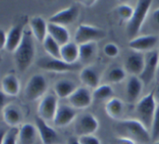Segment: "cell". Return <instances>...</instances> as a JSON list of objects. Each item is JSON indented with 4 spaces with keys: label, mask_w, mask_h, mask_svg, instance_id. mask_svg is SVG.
Wrapping results in <instances>:
<instances>
[{
    "label": "cell",
    "mask_w": 159,
    "mask_h": 144,
    "mask_svg": "<svg viewBox=\"0 0 159 144\" xmlns=\"http://www.w3.org/2000/svg\"><path fill=\"white\" fill-rule=\"evenodd\" d=\"M48 34L60 46L70 42L69 31L65 26L49 22L48 24Z\"/></svg>",
    "instance_id": "obj_20"
},
{
    "label": "cell",
    "mask_w": 159,
    "mask_h": 144,
    "mask_svg": "<svg viewBox=\"0 0 159 144\" xmlns=\"http://www.w3.org/2000/svg\"><path fill=\"white\" fill-rule=\"evenodd\" d=\"M23 31H24V29H23V25L18 24L12 26L7 32V39H6L4 50H6L8 52L13 53L21 42Z\"/></svg>",
    "instance_id": "obj_18"
},
{
    "label": "cell",
    "mask_w": 159,
    "mask_h": 144,
    "mask_svg": "<svg viewBox=\"0 0 159 144\" xmlns=\"http://www.w3.org/2000/svg\"><path fill=\"white\" fill-rule=\"evenodd\" d=\"M77 112L71 105L61 104L58 106L53 123L57 128H64L71 124L76 118Z\"/></svg>",
    "instance_id": "obj_15"
},
{
    "label": "cell",
    "mask_w": 159,
    "mask_h": 144,
    "mask_svg": "<svg viewBox=\"0 0 159 144\" xmlns=\"http://www.w3.org/2000/svg\"><path fill=\"white\" fill-rule=\"evenodd\" d=\"M127 73L122 67H114L108 73V79L113 84H119L123 82L127 76Z\"/></svg>",
    "instance_id": "obj_31"
},
{
    "label": "cell",
    "mask_w": 159,
    "mask_h": 144,
    "mask_svg": "<svg viewBox=\"0 0 159 144\" xmlns=\"http://www.w3.org/2000/svg\"><path fill=\"white\" fill-rule=\"evenodd\" d=\"M113 144H137V143L129 138L119 137L115 139Z\"/></svg>",
    "instance_id": "obj_37"
},
{
    "label": "cell",
    "mask_w": 159,
    "mask_h": 144,
    "mask_svg": "<svg viewBox=\"0 0 159 144\" xmlns=\"http://www.w3.org/2000/svg\"><path fill=\"white\" fill-rule=\"evenodd\" d=\"M83 6H85V7H92V6H94L96 3V1H93V0H84V1H81Z\"/></svg>",
    "instance_id": "obj_41"
},
{
    "label": "cell",
    "mask_w": 159,
    "mask_h": 144,
    "mask_svg": "<svg viewBox=\"0 0 159 144\" xmlns=\"http://www.w3.org/2000/svg\"><path fill=\"white\" fill-rule=\"evenodd\" d=\"M97 50L96 42H89L79 45V60L82 62H88L95 57Z\"/></svg>",
    "instance_id": "obj_28"
},
{
    "label": "cell",
    "mask_w": 159,
    "mask_h": 144,
    "mask_svg": "<svg viewBox=\"0 0 159 144\" xmlns=\"http://www.w3.org/2000/svg\"><path fill=\"white\" fill-rule=\"evenodd\" d=\"M38 134L36 126L25 123L19 128V141L21 144H34Z\"/></svg>",
    "instance_id": "obj_26"
},
{
    "label": "cell",
    "mask_w": 159,
    "mask_h": 144,
    "mask_svg": "<svg viewBox=\"0 0 159 144\" xmlns=\"http://www.w3.org/2000/svg\"><path fill=\"white\" fill-rule=\"evenodd\" d=\"M35 126L42 144H59L60 138L58 133L54 128L48 125V122L37 115L35 117Z\"/></svg>",
    "instance_id": "obj_11"
},
{
    "label": "cell",
    "mask_w": 159,
    "mask_h": 144,
    "mask_svg": "<svg viewBox=\"0 0 159 144\" xmlns=\"http://www.w3.org/2000/svg\"><path fill=\"white\" fill-rule=\"evenodd\" d=\"M159 44L158 36L154 34H145L138 36L129 41V47L137 52H149L155 50V47Z\"/></svg>",
    "instance_id": "obj_12"
},
{
    "label": "cell",
    "mask_w": 159,
    "mask_h": 144,
    "mask_svg": "<svg viewBox=\"0 0 159 144\" xmlns=\"http://www.w3.org/2000/svg\"><path fill=\"white\" fill-rule=\"evenodd\" d=\"M19 141V128L11 127L2 137L1 144H17Z\"/></svg>",
    "instance_id": "obj_32"
},
{
    "label": "cell",
    "mask_w": 159,
    "mask_h": 144,
    "mask_svg": "<svg viewBox=\"0 0 159 144\" xmlns=\"http://www.w3.org/2000/svg\"><path fill=\"white\" fill-rule=\"evenodd\" d=\"M37 65L41 70H46L53 73H68L80 70V63L76 62L74 64H69L65 62L61 59L47 56L42 57L37 62Z\"/></svg>",
    "instance_id": "obj_7"
},
{
    "label": "cell",
    "mask_w": 159,
    "mask_h": 144,
    "mask_svg": "<svg viewBox=\"0 0 159 144\" xmlns=\"http://www.w3.org/2000/svg\"><path fill=\"white\" fill-rule=\"evenodd\" d=\"M79 8L75 5H71L68 8L58 11L49 18V22L65 26L74 23L79 17Z\"/></svg>",
    "instance_id": "obj_14"
},
{
    "label": "cell",
    "mask_w": 159,
    "mask_h": 144,
    "mask_svg": "<svg viewBox=\"0 0 159 144\" xmlns=\"http://www.w3.org/2000/svg\"><path fill=\"white\" fill-rule=\"evenodd\" d=\"M152 22L154 26L159 29V7L157 8L152 14Z\"/></svg>",
    "instance_id": "obj_38"
},
{
    "label": "cell",
    "mask_w": 159,
    "mask_h": 144,
    "mask_svg": "<svg viewBox=\"0 0 159 144\" xmlns=\"http://www.w3.org/2000/svg\"><path fill=\"white\" fill-rule=\"evenodd\" d=\"M1 34V49H4V47L6 43V39H7V33L2 28L0 31Z\"/></svg>",
    "instance_id": "obj_39"
},
{
    "label": "cell",
    "mask_w": 159,
    "mask_h": 144,
    "mask_svg": "<svg viewBox=\"0 0 159 144\" xmlns=\"http://www.w3.org/2000/svg\"><path fill=\"white\" fill-rule=\"evenodd\" d=\"M61 59L69 64H74L79 59V45L70 41L61 47Z\"/></svg>",
    "instance_id": "obj_25"
},
{
    "label": "cell",
    "mask_w": 159,
    "mask_h": 144,
    "mask_svg": "<svg viewBox=\"0 0 159 144\" xmlns=\"http://www.w3.org/2000/svg\"><path fill=\"white\" fill-rule=\"evenodd\" d=\"M154 98H155V101H156L157 105L159 106V82L155 87L154 90Z\"/></svg>",
    "instance_id": "obj_40"
},
{
    "label": "cell",
    "mask_w": 159,
    "mask_h": 144,
    "mask_svg": "<svg viewBox=\"0 0 159 144\" xmlns=\"http://www.w3.org/2000/svg\"><path fill=\"white\" fill-rule=\"evenodd\" d=\"M159 65V51L158 50H153L145 55V62L143 72L139 77L144 85L148 86L158 73Z\"/></svg>",
    "instance_id": "obj_8"
},
{
    "label": "cell",
    "mask_w": 159,
    "mask_h": 144,
    "mask_svg": "<svg viewBox=\"0 0 159 144\" xmlns=\"http://www.w3.org/2000/svg\"><path fill=\"white\" fill-rule=\"evenodd\" d=\"M35 54L36 48L34 35L30 30L24 29L21 42L13 52L14 61L17 70L21 73L28 70L34 62Z\"/></svg>",
    "instance_id": "obj_1"
},
{
    "label": "cell",
    "mask_w": 159,
    "mask_h": 144,
    "mask_svg": "<svg viewBox=\"0 0 159 144\" xmlns=\"http://www.w3.org/2000/svg\"><path fill=\"white\" fill-rule=\"evenodd\" d=\"M43 46L48 56L54 59H61V47L51 36L48 34L43 42Z\"/></svg>",
    "instance_id": "obj_29"
},
{
    "label": "cell",
    "mask_w": 159,
    "mask_h": 144,
    "mask_svg": "<svg viewBox=\"0 0 159 144\" xmlns=\"http://www.w3.org/2000/svg\"><path fill=\"white\" fill-rule=\"evenodd\" d=\"M156 108L157 104L154 98V90L137 103L135 108L137 119L139 120L149 131L152 127Z\"/></svg>",
    "instance_id": "obj_4"
},
{
    "label": "cell",
    "mask_w": 159,
    "mask_h": 144,
    "mask_svg": "<svg viewBox=\"0 0 159 144\" xmlns=\"http://www.w3.org/2000/svg\"><path fill=\"white\" fill-rule=\"evenodd\" d=\"M2 115L4 122L10 128L18 127L23 118L20 108L12 104L3 106L2 108Z\"/></svg>",
    "instance_id": "obj_17"
},
{
    "label": "cell",
    "mask_w": 159,
    "mask_h": 144,
    "mask_svg": "<svg viewBox=\"0 0 159 144\" xmlns=\"http://www.w3.org/2000/svg\"><path fill=\"white\" fill-rule=\"evenodd\" d=\"M107 33L101 28L82 23L79 25L75 33V42L78 45L89 42H96L104 38Z\"/></svg>",
    "instance_id": "obj_6"
},
{
    "label": "cell",
    "mask_w": 159,
    "mask_h": 144,
    "mask_svg": "<svg viewBox=\"0 0 159 144\" xmlns=\"http://www.w3.org/2000/svg\"><path fill=\"white\" fill-rule=\"evenodd\" d=\"M151 138L153 143L159 140V106L157 105L156 112L154 116L152 127L150 129Z\"/></svg>",
    "instance_id": "obj_34"
},
{
    "label": "cell",
    "mask_w": 159,
    "mask_h": 144,
    "mask_svg": "<svg viewBox=\"0 0 159 144\" xmlns=\"http://www.w3.org/2000/svg\"><path fill=\"white\" fill-rule=\"evenodd\" d=\"M158 51H159V44H158ZM157 76L159 77V65H158V73H157Z\"/></svg>",
    "instance_id": "obj_43"
},
{
    "label": "cell",
    "mask_w": 159,
    "mask_h": 144,
    "mask_svg": "<svg viewBox=\"0 0 159 144\" xmlns=\"http://www.w3.org/2000/svg\"><path fill=\"white\" fill-rule=\"evenodd\" d=\"M2 93L8 97H16L20 90V83L14 74H7L2 78L1 82Z\"/></svg>",
    "instance_id": "obj_21"
},
{
    "label": "cell",
    "mask_w": 159,
    "mask_h": 144,
    "mask_svg": "<svg viewBox=\"0 0 159 144\" xmlns=\"http://www.w3.org/2000/svg\"><path fill=\"white\" fill-rule=\"evenodd\" d=\"M152 3L151 0H140L137 2L133 16L127 25V33L130 40L138 37L137 34L142 29Z\"/></svg>",
    "instance_id": "obj_3"
},
{
    "label": "cell",
    "mask_w": 159,
    "mask_h": 144,
    "mask_svg": "<svg viewBox=\"0 0 159 144\" xmlns=\"http://www.w3.org/2000/svg\"><path fill=\"white\" fill-rule=\"evenodd\" d=\"M48 88V81L44 76L40 73H37L33 75L27 81L23 95L28 101H35L43 98Z\"/></svg>",
    "instance_id": "obj_5"
},
{
    "label": "cell",
    "mask_w": 159,
    "mask_h": 144,
    "mask_svg": "<svg viewBox=\"0 0 159 144\" xmlns=\"http://www.w3.org/2000/svg\"><path fill=\"white\" fill-rule=\"evenodd\" d=\"M77 88V85L74 81L67 79H60L54 85V94L60 99L68 98Z\"/></svg>",
    "instance_id": "obj_23"
},
{
    "label": "cell",
    "mask_w": 159,
    "mask_h": 144,
    "mask_svg": "<svg viewBox=\"0 0 159 144\" xmlns=\"http://www.w3.org/2000/svg\"><path fill=\"white\" fill-rule=\"evenodd\" d=\"M103 52L107 57L115 58L119 55L120 49L117 45L114 43H108L103 48Z\"/></svg>",
    "instance_id": "obj_35"
},
{
    "label": "cell",
    "mask_w": 159,
    "mask_h": 144,
    "mask_svg": "<svg viewBox=\"0 0 159 144\" xmlns=\"http://www.w3.org/2000/svg\"><path fill=\"white\" fill-rule=\"evenodd\" d=\"M124 111V102L120 98H112L105 105V112L107 115L113 119H119Z\"/></svg>",
    "instance_id": "obj_27"
},
{
    "label": "cell",
    "mask_w": 159,
    "mask_h": 144,
    "mask_svg": "<svg viewBox=\"0 0 159 144\" xmlns=\"http://www.w3.org/2000/svg\"><path fill=\"white\" fill-rule=\"evenodd\" d=\"M134 12V8L127 4H121L118 6L116 9V12L118 17L123 21L128 22L131 19Z\"/></svg>",
    "instance_id": "obj_33"
},
{
    "label": "cell",
    "mask_w": 159,
    "mask_h": 144,
    "mask_svg": "<svg viewBox=\"0 0 159 144\" xmlns=\"http://www.w3.org/2000/svg\"><path fill=\"white\" fill-rule=\"evenodd\" d=\"M145 62V55L141 52L134 51L127 57L124 64L126 72L131 76H139L143 72Z\"/></svg>",
    "instance_id": "obj_16"
},
{
    "label": "cell",
    "mask_w": 159,
    "mask_h": 144,
    "mask_svg": "<svg viewBox=\"0 0 159 144\" xmlns=\"http://www.w3.org/2000/svg\"><path fill=\"white\" fill-rule=\"evenodd\" d=\"M153 144H159V140H158V141L155 142V143H153Z\"/></svg>",
    "instance_id": "obj_44"
},
{
    "label": "cell",
    "mask_w": 159,
    "mask_h": 144,
    "mask_svg": "<svg viewBox=\"0 0 159 144\" xmlns=\"http://www.w3.org/2000/svg\"><path fill=\"white\" fill-rule=\"evenodd\" d=\"M143 87L144 84L139 76H130L126 86V95H127V101L130 103H134L136 101L142 92Z\"/></svg>",
    "instance_id": "obj_22"
},
{
    "label": "cell",
    "mask_w": 159,
    "mask_h": 144,
    "mask_svg": "<svg viewBox=\"0 0 159 144\" xmlns=\"http://www.w3.org/2000/svg\"><path fill=\"white\" fill-rule=\"evenodd\" d=\"M80 80L86 87L96 89L99 87L100 77L98 72L93 67L86 66L82 69L79 74Z\"/></svg>",
    "instance_id": "obj_24"
},
{
    "label": "cell",
    "mask_w": 159,
    "mask_h": 144,
    "mask_svg": "<svg viewBox=\"0 0 159 144\" xmlns=\"http://www.w3.org/2000/svg\"><path fill=\"white\" fill-rule=\"evenodd\" d=\"M68 100L70 105L75 109H85L92 104L93 97L87 87H79Z\"/></svg>",
    "instance_id": "obj_13"
},
{
    "label": "cell",
    "mask_w": 159,
    "mask_h": 144,
    "mask_svg": "<svg viewBox=\"0 0 159 144\" xmlns=\"http://www.w3.org/2000/svg\"><path fill=\"white\" fill-rule=\"evenodd\" d=\"M67 144H81V143L80 141H79V137H71L68 140Z\"/></svg>",
    "instance_id": "obj_42"
},
{
    "label": "cell",
    "mask_w": 159,
    "mask_h": 144,
    "mask_svg": "<svg viewBox=\"0 0 159 144\" xmlns=\"http://www.w3.org/2000/svg\"><path fill=\"white\" fill-rule=\"evenodd\" d=\"M113 94V89L110 84H102L94 89L93 97V99L100 101L111 98Z\"/></svg>",
    "instance_id": "obj_30"
},
{
    "label": "cell",
    "mask_w": 159,
    "mask_h": 144,
    "mask_svg": "<svg viewBox=\"0 0 159 144\" xmlns=\"http://www.w3.org/2000/svg\"><path fill=\"white\" fill-rule=\"evenodd\" d=\"M48 24L46 20L40 16L34 17L30 20V26L34 37L40 43L43 44L48 36Z\"/></svg>",
    "instance_id": "obj_19"
},
{
    "label": "cell",
    "mask_w": 159,
    "mask_h": 144,
    "mask_svg": "<svg viewBox=\"0 0 159 144\" xmlns=\"http://www.w3.org/2000/svg\"><path fill=\"white\" fill-rule=\"evenodd\" d=\"M81 144H101L100 140L94 135L84 136L79 137Z\"/></svg>",
    "instance_id": "obj_36"
},
{
    "label": "cell",
    "mask_w": 159,
    "mask_h": 144,
    "mask_svg": "<svg viewBox=\"0 0 159 144\" xmlns=\"http://www.w3.org/2000/svg\"><path fill=\"white\" fill-rule=\"evenodd\" d=\"M99 129L97 118L91 113H85L77 118L75 122L74 132L78 137L93 135Z\"/></svg>",
    "instance_id": "obj_10"
},
{
    "label": "cell",
    "mask_w": 159,
    "mask_h": 144,
    "mask_svg": "<svg viewBox=\"0 0 159 144\" xmlns=\"http://www.w3.org/2000/svg\"><path fill=\"white\" fill-rule=\"evenodd\" d=\"M120 137L134 140L137 143L147 144L152 141L150 131L136 119H124L118 122L115 126Z\"/></svg>",
    "instance_id": "obj_2"
},
{
    "label": "cell",
    "mask_w": 159,
    "mask_h": 144,
    "mask_svg": "<svg viewBox=\"0 0 159 144\" xmlns=\"http://www.w3.org/2000/svg\"><path fill=\"white\" fill-rule=\"evenodd\" d=\"M58 106V98L55 94H47L38 104V116L46 122H53Z\"/></svg>",
    "instance_id": "obj_9"
}]
</instances>
